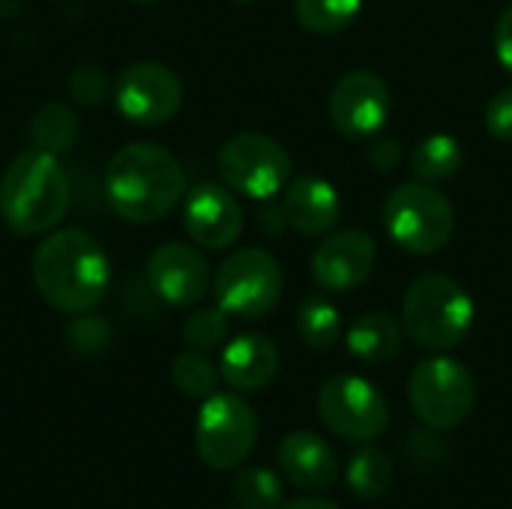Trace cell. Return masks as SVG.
<instances>
[{
	"label": "cell",
	"instance_id": "obj_1",
	"mask_svg": "<svg viewBox=\"0 0 512 509\" xmlns=\"http://www.w3.org/2000/svg\"><path fill=\"white\" fill-rule=\"evenodd\" d=\"M39 297L66 315L93 312L111 285V261L99 240L81 228H54L30 261Z\"/></svg>",
	"mask_w": 512,
	"mask_h": 509
},
{
	"label": "cell",
	"instance_id": "obj_2",
	"mask_svg": "<svg viewBox=\"0 0 512 509\" xmlns=\"http://www.w3.org/2000/svg\"><path fill=\"white\" fill-rule=\"evenodd\" d=\"M105 198L120 219L153 225L186 198L183 165L159 144H126L105 165Z\"/></svg>",
	"mask_w": 512,
	"mask_h": 509
},
{
	"label": "cell",
	"instance_id": "obj_3",
	"mask_svg": "<svg viewBox=\"0 0 512 509\" xmlns=\"http://www.w3.org/2000/svg\"><path fill=\"white\" fill-rule=\"evenodd\" d=\"M72 204L66 168L54 153L24 150L0 177V219L18 237L54 231Z\"/></svg>",
	"mask_w": 512,
	"mask_h": 509
},
{
	"label": "cell",
	"instance_id": "obj_4",
	"mask_svg": "<svg viewBox=\"0 0 512 509\" xmlns=\"http://www.w3.org/2000/svg\"><path fill=\"white\" fill-rule=\"evenodd\" d=\"M402 327L426 351H453L474 327V300L453 276L423 273L405 291Z\"/></svg>",
	"mask_w": 512,
	"mask_h": 509
},
{
	"label": "cell",
	"instance_id": "obj_5",
	"mask_svg": "<svg viewBox=\"0 0 512 509\" xmlns=\"http://www.w3.org/2000/svg\"><path fill=\"white\" fill-rule=\"evenodd\" d=\"M384 225L393 243L411 255L441 252L456 228L453 204L423 180L396 186L384 201Z\"/></svg>",
	"mask_w": 512,
	"mask_h": 509
},
{
	"label": "cell",
	"instance_id": "obj_6",
	"mask_svg": "<svg viewBox=\"0 0 512 509\" xmlns=\"http://www.w3.org/2000/svg\"><path fill=\"white\" fill-rule=\"evenodd\" d=\"M285 291V276L279 261L258 246L237 249L222 261L213 276L216 306L243 321H258L270 315Z\"/></svg>",
	"mask_w": 512,
	"mask_h": 509
},
{
	"label": "cell",
	"instance_id": "obj_7",
	"mask_svg": "<svg viewBox=\"0 0 512 509\" xmlns=\"http://www.w3.org/2000/svg\"><path fill=\"white\" fill-rule=\"evenodd\" d=\"M258 441V414L237 393H213L195 420V450L210 471L240 468Z\"/></svg>",
	"mask_w": 512,
	"mask_h": 509
},
{
	"label": "cell",
	"instance_id": "obj_8",
	"mask_svg": "<svg viewBox=\"0 0 512 509\" xmlns=\"http://www.w3.org/2000/svg\"><path fill=\"white\" fill-rule=\"evenodd\" d=\"M408 399L429 429L450 432L471 417L477 384L465 363L453 357H429L414 366L408 378Z\"/></svg>",
	"mask_w": 512,
	"mask_h": 509
},
{
	"label": "cell",
	"instance_id": "obj_9",
	"mask_svg": "<svg viewBox=\"0 0 512 509\" xmlns=\"http://www.w3.org/2000/svg\"><path fill=\"white\" fill-rule=\"evenodd\" d=\"M216 171L231 192L255 201H270L291 183V156L276 138L243 132L222 144L216 156Z\"/></svg>",
	"mask_w": 512,
	"mask_h": 509
},
{
	"label": "cell",
	"instance_id": "obj_10",
	"mask_svg": "<svg viewBox=\"0 0 512 509\" xmlns=\"http://www.w3.org/2000/svg\"><path fill=\"white\" fill-rule=\"evenodd\" d=\"M324 426L354 444L378 441L390 426V405L375 384L360 375H333L318 393Z\"/></svg>",
	"mask_w": 512,
	"mask_h": 509
},
{
	"label": "cell",
	"instance_id": "obj_11",
	"mask_svg": "<svg viewBox=\"0 0 512 509\" xmlns=\"http://www.w3.org/2000/svg\"><path fill=\"white\" fill-rule=\"evenodd\" d=\"M114 105L132 126H162L183 105V84L165 63H132L114 84Z\"/></svg>",
	"mask_w": 512,
	"mask_h": 509
},
{
	"label": "cell",
	"instance_id": "obj_12",
	"mask_svg": "<svg viewBox=\"0 0 512 509\" xmlns=\"http://www.w3.org/2000/svg\"><path fill=\"white\" fill-rule=\"evenodd\" d=\"M147 285L162 303L189 309L210 294L213 273L198 246L171 240L147 258Z\"/></svg>",
	"mask_w": 512,
	"mask_h": 509
},
{
	"label": "cell",
	"instance_id": "obj_13",
	"mask_svg": "<svg viewBox=\"0 0 512 509\" xmlns=\"http://www.w3.org/2000/svg\"><path fill=\"white\" fill-rule=\"evenodd\" d=\"M393 114V96L381 75L354 69L342 75L330 93V120L348 138L378 135Z\"/></svg>",
	"mask_w": 512,
	"mask_h": 509
},
{
	"label": "cell",
	"instance_id": "obj_14",
	"mask_svg": "<svg viewBox=\"0 0 512 509\" xmlns=\"http://www.w3.org/2000/svg\"><path fill=\"white\" fill-rule=\"evenodd\" d=\"M183 225L195 246L222 252L243 234V207L228 186L198 183L183 198Z\"/></svg>",
	"mask_w": 512,
	"mask_h": 509
},
{
	"label": "cell",
	"instance_id": "obj_15",
	"mask_svg": "<svg viewBox=\"0 0 512 509\" xmlns=\"http://www.w3.org/2000/svg\"><path fill=\"white\" fill-rule=\"evenodd\" d=\"M378 261V246L366 231L345 228L321 240L312 255V276L324 291H354L360 288Z\"/></svg>",
	"mask_w": 512,
	"mask_h": 509
},
{
	"label": "cell",
	"instance_id": "obj_16",
	"mask_svg": "<svg viewBox=\"0 0 512 509\" xmlns=\"http://www.w3.org/2000/svg\"><path fill=\"white\" fill-rule=\"evenodd\" d=\"M279 471L303 492H327L339 480V459L333 447L315 432H291L279 444Z\"/></svg>",
	"mask_w": 512,
	"mask_h": 509
},
{
	"label": "cell",
	"instance_id": "obj_17",
	"mask_svg": "<svg viewBox=\"0 0 512 509\" xmlns=\"http://www.w3.org/2000/svg\"><path fill=\"white\" fill-rule=\"evenodd\" d=\"M282 210L294 231H300L306 237H321L339 225L342 201H339V192L333 189V183L312 177V174H300L297 180H291L285 186Z\"/></svg>",
	"mask_w": 512,
	"mask_h": 509
},
{
	"label": "cell",
	"instance_id": "obj_18",
	"mask_svg": "<svg viewBox=\"0 0 512 509\" xmlns=\"http://www.w3.org/2000/svg\"><path fill=\"white\" fill-rule=\"evenodd\" d=\"M279 372V348L261 333H243L222 348L219 375L237 393L264 390Z\"/></svg>",
	"mask_w": 512,
	"mask_h": 509
},
{
	"label": "cell",
	"instance_id": "obj_19",
	"mask_svg": "<svg viewBox=\"0 0 512 509\" xmlns=\"http://www.w3.org/2000/svg\"><path fill=\"white\" fill-rule=\"evenodd\" d=\"M402 339H405V327L387 312H366L345 333V345L351 357L372 366L390 363L402 351Z\"/></svg>",
	"mask_w": 512,
	"mask_h": 509
},
{
	"label": "cell",
	"instance_id": "obj_20",
	"mask_svg": "<svg viewBox=\"0 0 512 509\" xmlns=\"http://www.w3.org/2000/svg\"><path fill=\"white\" fill-rule=\"evenodd\" d=\"M345 480H348V489L360 498V501H378L384 498L390 489H393V462L390 456L381 450V447H372V444H363L351 462H348V471H345Z\"/></svg>",
	"mask_w": 512,
	"mask_h": 509
},
{
	"label": "cell",
	"instance_id": "obj_21",
	"mask_svg": "<svg viewBox=\"0 0 512 509\" xmlns=\"http://www.w3.org/2000/svg\"><path fill=\"white\" fill-rule=\"evenodd\" d=\"M462 162H465V153H462L459 138H453L447 132H435L414 147L411 171L423 183H441V180H453L459 174Z\"/></svg>",
	"mask_w": 512,
	"mask_h": 509
},
{
	"label": "cell",
	"instance_id": "obj_22",
	"mask_svg": "<svg viewBox=\"0 0 512 509\" xmlns=\"http://www.w3.org/2000/svg\"><path fill=\"white\" fill-rule=\"evenodd\" d=\"M78 138V114L66 102H48L30 120V144L45 153H66Z\"/></svg>",
	"mask_w": 512,
	"mask_h": 509
},
{
	"label": "cell",
	"instance_id": "obj_23",
	"mask_svg": "<svg viewBox=\"0 0 512 509\" xmlns=\"http://www.w3.org/2000/svg\"><path fill=\"white\" fill-rule=\"evenodd\" d=\"M297 333L312 351H330L342 339L339 309L324 294L303 297V303L297 309Z\"/></svg>",
	"mask_w": 512,
	"mask_h": 509
},
{
	"label": "cell",
	"instance_id": "obj_24",
	"mask_svg": "<svg viewBox=\"0 0 512 509\" xmlns=\"http://www.w3.org/2000/svg\"><path fill=\"white\" fill-rule=\"evenodd\" d=\"M363 9V0H294V15L309 33H342Z\"/></svg>",
	"mask_w": 512,
	"mask_h": 509
},
{
	"label": "cell",
	"instance_id": "obj_25",
	"mask_svg": "<svg viewBox=\"0 0 512 509\" xmlns=\"http://www.w3.org/2000/svg\"><path fill=\"white\" fill-rule=\"evenodd\" d=\"M219 378H222L219 369L201 351H183L171 363V381L189 399H201L204 402L207 396H213Z\"/></svg>",
	"mask_w": 512,
	"mask_h": 509
},
{
	"label": "cell",
	"instance_id": "obj_26",
	"mask_svg": "<svg viewBox=\"0 0 512 509\" xmlns=\"http://www.w3.org/2000/svg\"><path fill=\"white\" fill-rule=\"evenodd\" d=\"M234 498L243 509H279L285 486L282 477L270 468H243L234 477Z\"/></svg>",
	"mask_w": 512,
	"mask_h": 509
},
{
	"label": "cell",
	"instance_id": "obj_27",
	"mask_svg": "<svg viewBox=\"0 0 512 509\" xmlns=\"http://www.w3.org/2000/svg\"><path fill=\"white\" fill-rule=\"evenodd\" d=\"M228 330H231V324H228V312L222 306H201L183 321V342L189 351L210 354L225 345Z\"/></svg>",
	"mask_w": 512,
	"mask_h": 509
},
{
	"label": "cell",
	"instance_id": "obj_28",
	"mask_svg": "<svg viewBox=\"0 0 512 509\" xmlns=\"http://www.w3.org/2000/svg\"><path fill=\"white\" fill-rule=\"evenodd\" d=\"M111 90L108 75L99 66H81L69 75V96L78 105H99Z\"/></svg>",
	"mask_w": 512,
	"mask_h": 509
},
{
	"label": "cell",
	"instance_id": "obj_29",
	"mask_svg": "<svg viewBox=\"0 0 512 509\" xmlns=\"http://www.w3.org/2000/svg\"><path fill=\"white\" fill-rule=\"evenodd\" d=\"M486 129L504 141V144H512V87L495 93L486 105Z\"/></svg>",
	"mask_w": 512,
	"mask_h": 509
},
{
	"label": "cell",
	"instance_id": "obj_30",
	"mask_svg": "<svg viewBox=\"0 0 512 509\" xmlns=\"http://www.w3.org/2000/svg\"><path fill=\"white\" fill-rule=\"evenodd\" d=\"M495 54H498L501 66L512 75V3L501 12L498 27H495Z\"/></svg>",
	"mask_w": 512,
	"mask_h": 509
},
{
	"label": "cell",
	"instance_id": "obj_31",
	"mask_svg": "<svg viewBox=\"0 0 512 509\" xmlns=\"http://www.w3.org/2000/svg\"><path fill=\"white\" fill-rule=\"evenodd\" d=\"M399 159H402V150H399L396 141H378V144H372V150H369V162H372L378 171H393V168L399 165Z\"/></svg>",
	"mask_w": 512,
	"mask_h": 509
},
{
	"label": "cell",
	"instance_id": "obj_32",
	"mask_svg": "<svg viewBox=\"0 0 512 509\" xmlns=\"http://www.w3.org/2000/svg\"><path fill=\"white\" fill-rule=\"evenodd\" d=\"M279 509H339L333 501L327 498H318V495H306V498H294L288 504H282Z\"/></svg>",
	"mask_w": 512,
	"mask_h": 509
},
{
	"label": "cell",
	"instance_id": "obj_33",
	"mask_svg": "<svg viewBox=\"0 0 512 509\" xmlns=\"http://www.w3.org/2000/svg\"><path fill=\"white\" fill-rule=\"evenodd\" d=\"M231 3H243L246 6V3H255V0H231Z\"/></svg>",
	"mask_w": 512,
	"mask_h": 509
},
{
	"label": "cell",
	"instance_id": "obj_34",
	"mask_svg": "<svg viewBox=\"0 0 512 509\" xmlns=\"http://www.w3.org/2000/svg\"><path fill=\"white\" fill-rule=\"evenodd\" d=\"M132 3H156V0H132Z\"/></svg>",
	"mask_w": 512,
	"mask_h": 509
},
{
	"label": "cell",
	"instance_id": "obj_35",
	"mask_svg": "<svg viewBox=\"0 0 512 509\" xmlns=\"http://www.w3.org/2000/svg\"><path fill=\"white\" fill-rule=\"evenodd\" d=\"M231 509H243V507H231Z\"/></svg>",
	"mask_w": 512,
	"mask_h": 509
}]
</instances>
